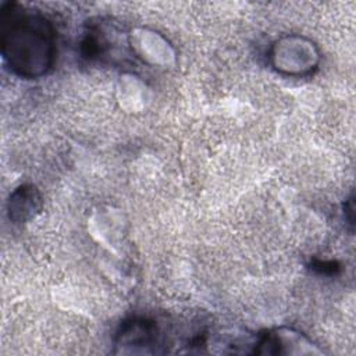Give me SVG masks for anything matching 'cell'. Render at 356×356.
<instances>
[{"mask_svg":"<svg viewBox=\"0 0 356 356\" xmlns=\"http://www.w3.org/2000/svg\"><path fill=\"white\" fill-rule=\"evenodd\" d=\"M1 54L11 71L39 78L54 63L56 38L51 24L39 13L8 4L1 11Z\"/></svg>","mask_w":356,"mask_h":356,"instance_id":"cell-1","label":"cell"},{"mask_svg":"<svg viewBox=\"0 0 356 356\" xmlns=\"http://www.w3.org/2000/svg\"><path fill=\"white\" fill-rule=\"evenodd\" d=\"M159 345L157 325L146 318H131L122 323L117 334V346L122 353H156Z\"/></svg>","mask_w":356,"mask_h":356,"instance_id":"cell-2","label":"cell"},{"mask_svg":"<svg viewBox=\"0 0 356 356\" xmlns=\"http://www.w3.org/2000/svg\"><path fill=\"white\" fill-rule=\"evenodd\" d=\"M256 345L253 352L257 355H292L305 353L302 345L312 346V342L291 328H275L263 334Z\"/></svg>","mask_w":356,"mask_h":356,"instance_id":"cell-3","label":"cell"},{"mask_svg":"<svg viewBox=\"0 0 356 356\" xmlns=\"http://www.w3.org/2000/svg\"><path fill=\"white\" fill-rule=\"evenodd\" d=\"M40 207V195L33 185H21L10 196L8 214L10 220L24 222L33 216Z\"/></svg>","mask_w":356,"mask_h":356,"instance_id":"cell-4","label":"cell"},{"mask_svg":"<svg viewBox=\"0 0 356 356\" xmlns=\"http://www.w3.org/2000/svg\"><path fill=\"white\" fill-rule=\"evenodd\" d=\"M313 268L323 274H334L338 270L335 261H316L313 264Z\"/></svg>","mask_w":356,"mask_h":356,"instance_id":"cell-5","label":"cell"}]
</instances>
